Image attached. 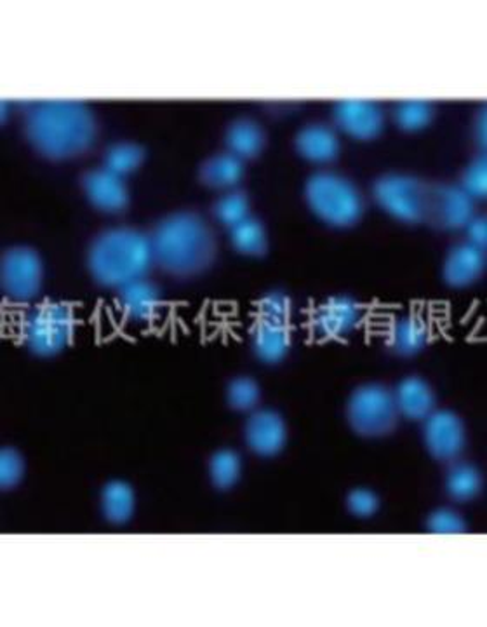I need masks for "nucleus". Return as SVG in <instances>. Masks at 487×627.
Instances as JSON below:
<instances>
[{
  "mask_svg": "<svg viewBox=\"0 0 487 627\" xmlns=\"http://www.w3.org/2000/svg\"><path fill=\"white\" fill-rule=\"evenodd\" d=\"M432 185L405 173H387L376 178L373 199L391 218L420 224L430 213Z\"/></svg>",
  "mask_w": 487,
  "mask_h": 627,
  "instance_id": "obj_6",
  "label": "nucleus"
},
{
  "mask_svg": "<svg viewBox=\"0 0 487 627\" xmlns=\"http://www.w3.org/2000/svg\"><path fill=\"white\" fill-rule=\"evenodd\" d=\"M486 109L478 110L477 117L474 121V137L477 140L478 146L486 147V137H487V129H486Z\"/></svg>",
  "mask_w": 487,
  "mask_h": 627,
  "instance_id": "obj_37",
  "label": "nucleus"
},
{
  "mask_svg": "<svg viewBox=\"0 0 487 627\" xmlns=\"http://www.w3.org/2000/svg\"><path fill=\"white\" fill-rule=\"evenodd\" d=\"M434 103L422 98H408L397 101L394 106V121L404 131L414 133L425 129L434 118Z\"/></svg>",
  "mask_w": 487,
  "mask_h": 627,
  "instance_id": "obj_28",
  "label": "nucleus"
},
{
  "mask_svg": "<svg viewBox=\"0 0 487 627\" xmlns=\"http://www.w3.org/2000/svg\"><path fill=\"white\" fill-rule=\"evenodd\" d=\"M486 253L477 246L463 241L452 246L444 259L442 279L451 288H469L483 276Z\"/></svg>",
  "mask_w": 487,
  "mask_h": 627,
  "instance_id": "obj_15",
  "label": "nucleus"
},
{
  "mask_svg": "<svg viewBox=\"0 0 487 627\" xmlns=\"http://www.w3.org/2000/svg\"><path fill=\"white\" fill-rule=\"evenodd\" d=\"M242 476V459L230 448L213 453L209 461V479L217 490H230Z\"/></svg>",
  "mask_w": 487,
  "mask_h": 627,
  "instance_id": "obj_26",
  "label": "nucleus"
},
{
  "mask_svg": "<svg viewBox=\"0 0 487 627\" xmlns=\"http://www.w3.org/2000/svg\"><path fill=\"white\" fill-rule=\"evenodd\" d=\"M100 510L103 518L112 525H126L135 516V488L121 479L107 482L101 490Z\"/></svg>",
  "mask_w": 487,
  "mask_h": 627,
  "instance_id": "obj_23",
  "label": "nucleus"
},
{
  "mask_svg": "<svg viewBox=\"0 0 487 627\" xmlns=\"http://www.w3.org/2000/svg\"><path fill=\"white\" fill-rule=\"evenodd\" d=\"M461 189L472 199L486 198L487 193V163L486 158H475L461 175Z\"/></svg>",
  "mask_w": 487,
  "mask_h": 627,
  "instance_id": "obj_34",
  "label": "nucleus"
},
{
  "mask_svg": "<svg viewBox=\"0 0 487 627\" xmlns=\"http://www.w3.org/2000/svg\"><path fill=\"white\" fill-rule=\"evenodd\" d=\"M296 152L310 163L327 164L341 152L338 133L326 123L304 124L295 137Z\"/></svg>",
  "mask_w": 487,
  "mask_h": 627,
  "instance_id": "obj_17",
  "label": "nucleus"
},
{
  "mask_svg": "<svg viewBox=\"0 0 487 627\" xmlns=\"http://www.w3.org/2000/svg\"><path fill=\"white\" fill-rule=\"evenodd\" d=\"M43 285V262L30 246H11L0 259V288L9 302L30 303Z\"/></svg>",
  "mask_w": 487,
  "mask_h": 627,
  "instance_id": "obj_8",
  "label": "nucleus"
},
{
  "mask_svg": "<svg viewBox=\"0 0 487 627\" xmlns=\"http://www.w3.org/2000/svg\"><path fill=\"white\" fill-rule=\"evenodd\" d=\"M80 185L91 206L103 213H118L129 204V190L124 178L103 166L84 173Z\"/></svg>",
  "mask_w": 487,
  "mask_h": 627,
  "instance_id": "obj_14",
  "label": "nucleus"
},
{
  "mask_svg": "<svg viewBox=\"0 0 487 627\" xmlns=\"http://www.w3.org/2000/svg\"><path fill=\"white\" fill-rule=\"evenodd\" d=\"M483 490V474L475 465L466 462L452 464L446 474V491L457 502H470L477 499Z\"/></svg>",
  "mask_w": 487,
  "mask_h": 627,
  "instance_id": "obj_25",
  "label": "nucleus"
},
{
  "mask_svg": "<svg viewBox=\"0 0 487 627\" xmlns=\"http://www.w3.org/2000/svg\"><path fill=\"white\" fill-rule=\"evenodd\" d=\"M86 264L98 285L121 290L152 267L150 236L133 227L104 228L87 248Z\"/></svg>",
  "mask_w": 487,
  "mask_h": 627,
  "instance_id": "obj_3",
  "label": "nucleus"
},
{
  "mask_svg": "<svg viewBox=\"0 0 487 627\" xmlns=\"http://www.w3.org/2000/svg\"><path fill=\"white\" fill-rule=\"evenodd\" d=\"M261 400V387L248 375L232 378L226 386V401L237 412H254Z\"/></svg>",
  "mask_w": 487,
  "mask_h": 627,
  "instance_id": "obj_30",
  "label": "nucleus"
},
{
  "mask_svg": "<svg viewBox=\"0 0 487 627\" xmlns=\"http://www.w3.org/2000/svg\"><path fill=\"white\" fill-rule=\"evenodd\" d=\"M426 530L434 536H461L466 531V522L452 510H437L426 519Z\"/></svg>",
  "mask_w": 487,
  "mask_h": 627,
  "instance_id": "obj_33",
  "label": "nucleus"
},
{
  "mask_svg": "<svg viewBox=\"0 0 487 627\" xmlns=\"http://www.w3.org/2000/svg\"><path fill=\"white\" fill-rule=\"evenodd\" d=\"M26 464L22 453L14 448H2L0 452V487L11 490L25 478Z\"/></svg>",
  "mask_w": 487,
  "mask_h": 627,
  "instance_id": "obj_32",
  "label": "nucleus"
},
{
  "mask_svg": "<svg viewBox=\"0 0 487 627\" xmlns=\"http://www.w3.org/2000/svg\"><path fill=\"white\" fill-rule=\"evenodd\" d=\"M291 329L287 323L258 319L252 328V352L263 363L277 364L286 360L291 351Z\"/></svg>",
  "mask_w": 487,
  "mask_h": 627,
  "instance_id": "obj_20",
  "label": "nucleus"
},
{
  "mask_svg": "<svg viewBox=\"0 0 487 627\" xmlns=\"http://www.w3.org/2000/svg\"><path fill=\"white\" fill-rule=\"evenodd\" d=\"M475 216V199L460 185L442 184L432 187L428 220L444 230H461Z\"/></svg>",
  "mask_w": 487,
  "mask_h": 627,
  "instance_id": "obj_12",
  "label": "nucleus"
},
{
  "mask_svg": "<svg viewBox=\"0 0 487 627\" xmlns=\"http://www.w3.org/2000/svg\"><path fill=\"white\" fill-rule=\"evenodd\" d=\"M336 128L357 140H373L385 129V110L367 98H344L333 106Z\"/></svg>",
  "mask_w": 487,
  "mask_h": 627,
  "instance_id": "obj_11",
  "label": "nucleus"
},
{
  "mask_svg": "<svg viewBox=\"0 0 487 627\" xmlns=\"http://www.w3.org/2000/svg\"><path fill=\"white\" fill-rule=\"evenodd\" d=\"M23 129L35 152L51 161H66L95 146L98 121L84 101L51 98L26 106Z\"/></svg>",
  "mask_w": 487,
  "mask_h": 627,
  "instance_id": "obj_1",
  "label": "nucleus"
},
{
  "mask_svg": "<svg viewBox=\"0 0 487 627\" xmlns=\"http://www.w3.org/2000/svg\"><path fill=\"white\" fill-rule=\"evenodd\" d=\"M430 340V328L417 314L397 317L387 329V346L400 358H413L425 349Z\"/></svg>",
  "mask_w": 487,
  "mask_h": 627,
  "instance_id": "obj_19",
  "label": "nucleus"
},
{
  "mask_svg": "<svg viewBox=\"0 0 487 627\" xmlns=\"http://www.w3.org/2000/svg\"><path fill=\"white\" fill-rule=\"evenodd\" d=\"M244 172H246V167H244L242 159L226 150V152H220V154L205 159L200 166L199 176L202 184L208 185L211 189L225 192V190L235 189L240 184Z\"/></svg>",
  "mask_w": 487,
  "mask_h": 627,
  "instance_id": "obj_22",
  "label": "nucleus"
},
{
  "mask_svg": "<svg viewBox=\"0 0 487 627\" xmlns=\"http://www.w3.org/2000/svg\"><path fill=\"white\" fill-rule=\"evenodd\" d=\"M303 196L313 215L329 227H352L364 215L361 189L341 173H313L304 184Z\"/></svg>",
  "mask_w": 487,
  "mask_h": 627,
  "instance_id": "obj_4",
  "label": "nucleus"
},
{
  "mask_svg": "<svg viewBox=\"0 0 487 627\" xmlns=\"http://www.w3.org/2000/svg\"><path fill=\"white\" fill-rule=\"evenodd\" d=\"M77 317L68 303L46 300L23 314L17 334L23 346L37 358H54L74 342Z\"/></svg>",
  "mask_w": 487,
  "mask_h": 627,
  "instance_id": "obj_5",
  "label": "nucleus"
},
{
  "mask_svg": "<svg viewBox=\"0 0 487 627\" xmlns=\"http://www.w3.org/2000/svg\"><path fill=\"white\" fill-rule=\"evenodd\" d=\"M423 441L426 450L440 462H454L466 448L465 422L451 410H434L425 418Z\"/></svg>",
  "mask_w": 487,
  "mask_h": 627,
  "instance_id": "obj_9",
  "label": "nucleus"
},
{
  "mask_svg": "<svg viewBox=\"0 0 487 627\" xmlns=\"http://www.w3.org/2000/svg\"><path fill=\"white\" fill-rule=\"evenodd\" d=\"M292 314V300L283 291H269L258 302V316L272 323H287Z\"/></svg>",
  "mask_w": 487,
  "mask_h": 627,
  "instance_id": "obj_31",
  "label": "nucleus"
},
{
  "mask_svg": "<svg viewBox=\"0 0 487 627\" xmlns=\"http://www.w3.org/2000/svg\"><path fill=\"white\" fill-rule=\"evenodd\" d=\"M249 211H251V201H249L248 193L239 189L225 190L213 204L214 218L228 228L248 218Z\"/></svg>",
  "mask_w": 487,
  "mask_h": 627,
  "instance_id": "obj_29",
  "label": "nucleus"
},
{
  "mask_svg": "<svg viewBox=\"0 0 487 627\" xmlns=\"http://www.w3.org/2000/svg\"><path fill=\"white\" fill-rule=\"evenodd\" d=\"M466 234V242L486 250L487 244V220L484 215H475L463 228Z\"/></svg>",
  "mask_w": 487,
  "mask_h": 627,
  "instance_id": "obj_36",
  "label": "nucleus"
},
{
  "mask_svg": "<svg viewBox=\"0 0 487 627\" xmlns=\"http://www.w3.org/2000/svg\"><path fill=\"white\" fill-rule=\"evenodd\" d=\"M244 439L254 455L272 459L287 443V424L275 410H254L244 426Z\"/></svg>",
  "mask_w": 487,
  "mask_h": 627,
  "instance_id": "obj_13",
  "label": "nucleus"
},
{
  "mask_svg": "<svg viewBox=\"0 0 487 627\" xmlns=\"http://www.w3.org/2000/svg\"><path fill=\"white\" fill-rule=\"evenodd\" d=\"M153 264L173 277H196L214 264L216 236L202 216L193 211H176L164 216L150 234Z\"/></svg>",
  "mask_w": 487,
  "mask_h": 627,
  "instance_id": "obj_2",
  "label": "nucleus"
},
{
  "mask_svg": "<svg viewBox=\"0 0 487 627\" xmlns=\"http://www.w3.org/2000/svg\"><path fill=\"white\" fill-rule=\"evenodd\" d=\"M394 392L382 384H362L347 401V422L362 438H383L394 432L399 422Z\"/></svg>",
  "mask_w": 487,
  "mask_h": 627,
  "instance_id": "obj_7",
  "label": "nucleus"
},
{
  "mask_svg": "<svg viewBox=\"0 0 487 627\" xmlns=\"http://www.w3.org/2000/svg\"><path fill=\"white\" fill-rule=\"evenodd\" d=\"M122 314L133 323H150L162 311V293L147 277L122 286L117 294Z\"/></svg>",
  "mask_w": 487,
  "mask_h": 627,
  "instance_id": "obj_16",
  "label": "nucleus"
},
{
  "mask_svg": "<svg viewBox=\"0 0 487 627\" xmlns=\"http://www.w3.org/2000/svg\"><path fill=\"white\" fill-rule=\"evenodd\" d=\"M225 146L228 152L242 159V161L257 158L266 146L265 129L252 118H235L226 128Z\"/></svg>",
  "mask_w": 487,
  "mask_h": 627,
  "instance_id": "obj_21",
  "label": "nucleus"
},
{
  "mask_svg": "<svg viewBox=\"0 0 487 627\" xmlns=\"http://www.w3.org/2000/svg\"><path fill=\"white\" fill-rule=\"evenodd\" d=\"M145 161L143 147L135 141H115L104 150L103 167L115 175L124 176L135 173Z\"/></svg>",
  "mask_w": 487,
  "mask_h": 627,
  "instance_id": "obj_27",
  "label": "nucleus"
},
{
  "mask_svg": "<svg viewBox=\"0 0 487 627\" xmlns=\"http://www.w3.org/2000/svg\"><path fill=\"white\" fill-rule=\"evenodd\" d=\"M232 246L244 256L265 255L269 250V234L260 218L249 215L239 224L228 228Z\"/></svg>",
  "mask_w": 487,
  "mask_h": 627,
  "instance_id": "obj_24",
  "label": "nucleus"
},
{
  "mask_svg": "<svg viewBox=\"0 0 487 627\" xmlns=\"http://www.w3.org/2000/svg\"><path fill=\"white\" fill-rule=\"evenodd\" d=\"M397 412L409 421H425L435 410V392L425 378L405 377L394 389Z\"/></svg>",
  "mask_w": 487,
  "mask_h": 627,
  "instance_id": "obj_18",
  "label": "nucleus"
},
{
  "mask_svg": "<svg viewBox=\"0 0 487 627\" xmlns=\"http://www.w3.org/2000/svg\"><path fill=\"white\" fill-rule=\"evenodd\" d=\"M364 316V308L355 299L335 294L313 309L310 328L319 338H344L362 325Z\"/></svg>",
  "mask_w": 487,
  "mask_h": 627,
  "instance_id": "obj_10",
  "label": "nucleus"
},
{
  "mask_svg": "<svg viewBox=\"0 0 487 627\" xmlns=\"http://www.w3.org/2000/svg\"><path fill=\"white\" fill-rule=\"evenodd\" d=\"M347 510L355 518H371L379 511V499L370 488H355L347 497Z\"/></svg>",
  "mask_w": 487,
  "mask_h": 627,
  "instance_id": "obj_35",
  "label": "nucleus"
}]
</instances>
